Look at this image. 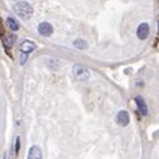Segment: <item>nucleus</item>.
<instances>
[{"label": "nucleus", "instance_id": "nucleus-1", "mask_svg": "<svg viewBox=\"0 0 159 159\" xmlns=\"http://www.w3.org/2000/svg\"><path fill=\"white\" fill-rule=\"evenodd\" d=\"M14 11L16 13L18 16H20L24 20H28L33 16V8L29 3L26 2H19L14 5Z\"/></svg>", "mask_w": 159, "mask_h": 159}, {"label": "nucleus", "instance_id": "nucleus-2", "mask_svg": "<svg viewBox=\"0 0 159 159\" xmlns=\"http://www.w3.org/2000/svg\"><path fill=\"white\" fill-rule=\"evenodd\" d=\"M73 75L75 76L76 80H87V79H89V76H90V73L83 65H74Z\"/></svg>", "mask_w": 159, "mask_h": 159}, {"label": "nucleus", "instance_id": "nucleus-3", "mask_svg": "<svg viewBox=\"0 0 159 159\" xmlns=\"http://www.w3.org/2000/svg\"><path fill=\"white\" fill-rule=\"evenodd\" d=\"M149 31H150V29H149L148 23L139 24V26L137 29V36H138V39H140V40H145V39L149 36Z\"/></svg>", "mask_w": 159, "mask_h": 159}, {"label": "nucleus", "instance_id": "nucleus-4", "mask_svg": "<svg viewBox=\"0 0 159 159\" xmlns=\"http://www.w3.org/2000/svg\"><path fill=\"white\" fill-rule=\"evenodd\" d=\"M129 120H130V118H129L128 111L120 110V111L116 114V123L120 125V127H127L129 124Z\"/></svg>", "mask_w": 159, "mask_h": 159}, {"label": "nucleus", "instance_id": "nucleus-5", "mask_svg": "<svg viewBox=\"0 0 159 159\" xmlns=\"http://www.w3.org/2000/svg\"><path fill=\"white\" fill-rule=\"evenodd\" d=\"M38 31H39V34L43 35V36H50V35L53 34V26H52V24L44 21V23L39 24Z\"/></svg>", "mask_w": 159, "mask_h": 159}, {"label": "nucleus", "instance_id": "nucleus-6", "mask_svg": "<svg viewBox=\"0 0 159 159\" xmlns=\"http://www.w3.org/2000/svg\"><path fill=\"white\" fill-rule=\"evenodd\" d=\"M35 48H36V44H35L34 42H31V40H24V42H21V44H20V50H21V53L29 54V53L34 52Z\"/></svg>", "mask_w": 159, "mask_h": 159}, {"label": "nucleus", "instance_id": "nucleus-7", "mask_svg": "<svg viewBox=\"0 0 159 159\" xmlns=\"http://www.w3.org/2000/svg\"><path fill=\"white\" fill-rule=\"evenodd\" d=\"M28 159H43V154H42L40 148H39L38 145H33V147L29 149Z\"/></svg>", "mask_w": 159, "mask_h": 159}, {"label": "nucleus", "instance_id": "nucleus-8", "mask_svg": "<svg viewBox=\"0 0 159 159\" xmlns=\"http://www.w3.org/2000/svg\"><path fill=\"white\" fill-rule=\"evenodd\" d=\"M135 103H137V107H138V109H139V111H140V114L143 115V116H145L147 114H148V108H147V104H145V100L140 97V95H138V97H135Z\"/></svg>", "mask_w": 159, "mask_h": 159}, {"label": "nucleus", "instance_id": "nucleus-9", "mask_svg": "<svg viewBox=\"0 0 159 159\" xmlns=\"http://www.w3.org/2000/svg\"><path fill=\"white\" fill-rule=\"evenodd\" d=\"M7 23H8V26L10 28V30H13V31H18L19 30V23L14 19V18H8V20H7Z\"/></svg>", "mask_w": 159, "mask_h": 159}, {"label": "nucleus", "instance_id": "nucleus-10", "mask_svg": "<svg viewBox=\"0 0 159 159\" xmlns=\"http://www.w3.org/2000/svg\"><path fill=\"white\" fill-rule=\"evenodd\" d=\"M74 47L79 50H84L88 48V44L85 40H83V39H76V40H74Z\"/></svg>", "mask_w": 159, "mask_h": 159}, {"label": "nucleus", "instance_id": "nucleus-11", "mask_svg": "<svg viewBox=\"0 0 159 159\" xmlns=\"http://www.w3.org/2000/svg\"><path fill=\"white\" fill-rule=\"evenodd\" d=\"M19 149H20V138L16 137V139H15V149H14V154L15 155L19 154Z\"/></svg>", "mask_w": 159, "mask_h": 159}, {"label": "nucleus", "instance_id": "nucleus-12", "mask_svg": "<svg viewBox=\"0 0 159 159\" xmlns=\"http://www.w3.org/2000/svg\"><path fill=\"white\" fill-rule=\"evenodd\" d=\"M28 60V54L26 53H21V58H20V64H25V61Z\"/></svg>", "mask_w": 159, "mask_h": 159}, {"label": "nucleus", "instance_id": "nucleus-13", "mask_svg": "<svg viewBox=\"0 0 159 159\" xmlns=\"http://www.w3.org/2000/svg\"><path fill=\"white\" fill-rule=\"evenodd\" d=\"M15 40V36L14 35H9V38H8V43H7V45L8 47H10L11 44H13V42Z\"/></svg>", "mask_w": 159, "mask_h": 159}, {"label": "nucleus", "instance_id": "nucleus-14", "mask_svg": "<svg viewBox=\"0 0 159 159\" xmlns=\"http://www.w3.org/2000/svg\"><path fill=\"white\" fill-rule=\"evenodd\" d=\"M4 33V28H3V25H2V21H0V35H2Z\"/></svg>", "mask_w": 159, "mask_h": 159}]
</instances>
